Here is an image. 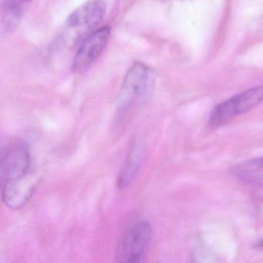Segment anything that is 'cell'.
Masks as SVG:
<instances>
[{"label": "cell", "mask_w": 263, "mask_h": 263, "mask_svg": "<svg viewBox=\"0 0 263 263\" xmlns=\"http://www.w3.org/2000/svg\"><path fill=\"white\" fill-rule=\"evenodd\" d=\"M153 70L142 63H135L126 74L118 98V115L125 118L142 107L152 98L155 89Z\"/></svg>", "instance_id": "1"}, {"label": "cell", "mask_w": 263, "mask_h": 263, "mask_svg": "<svg viewBox=\"0 0 263 263\" xmlns=\"http://www.w3.org/2000/svg\"><path fill=\"white\" fill-rule=\"evenodd\" d=\"M106 13L103 0H90L78 7L67 19L58 37L62 47H71L82 42L90 31L102 21Z\"/></svg>", "instance_id": "2"}, {"label": "cell", "mask_w": 263, "mask_h": 263, "mask_svg": "<svg viewBox=\"0 0 263 263\" xmlns=\"http://www.w3.org/2000/svg\"><path fill=\"white\" fill-rule=\"evenodd\" d=\"M152 229L148 221L132 224L117 245L115 258L118 262L138 263L144 261L151 240Z\"/></svg>", "instance_id": "3"}, {"label": "cell", "mask_w": 263, "mask_h": 263, "mask_svg": "<svg viewBox=\"0 0 263 263\" xmlns=\"http://www.w3.org/2000/svg\"><path fill=\"white\" fill-rule=\"evenodd\" d=\"M262 101L263 87L249 89L218 104L212 110L209 124L212 127H221L235 117L252 110Z\"/></svg>", "instance_id": "4"}, {"label": "cell", "mask_w": 263, "mask_h": 263, "mask_svg": "<svg viewBox=\"0 0 263 263\" xmlns=\"http://www.w3.org/2000/svg\"><path fill=\"white\" fill-rule=\"evenodd\" d=\"M31 173L29 145L24 140H13L2 152L1 182L16 181Z\"/></svg>", "instance_id": "5"}, {"label": "cell", "mask_w": 263, "mask_h": 263, "mask_svg": "<svg viewBox=\"0 0 263 263\" xmlns=\"http://www.w3.org/2000/svg\"><path fill=\"white\" fill-rule=\"evenodd\" d=\"M110 36V27L104 26L92 32L81 43L72 62L73 73L81 74L91 67L107 47Z\"/></svg>", "instance_id": "6"}, {"label": "cell", "mask_w": 263, "mask_h": 263, "mask_svg": "<svg viewBox=\"0 0 263 263\" xmlns=\"http://www.w3.org/2000/svg\"><path fill=\"white\" fill-rule=\"evenodd\" d=\"M38 184V177L32 172L16 181L4 183L2 184L3 201L9 209L18 210L30 201Z\"/></svg>", "instance_id": "7"}, {"label": "cell", "mask_w": 263, "mask_h": 263, "mask_svg": "<svg viewBox=\"0 0 263 263\" xmlns=\"http://www.w3.org/2000/svg\"><path fill=\"white\" fill-rule=\"evenodd\" d=\"M31 0H4L1 12L4 33H11L20 25Z\"/></svg>", "instance_id": "8"}, {"label": "cell", "mask_w": 263, "mask_h": 263, "mask_svg": "<svg viewBox=\"0 0 263 263\" xmlns=\"http://www.w3.org/2000/svg\"><path fill=\"white\" fill-rule=\"evenodd\" d=\"M232 173L242 182L263 186V158L239 163L232 167Z\"/></svg>", "instance_id": "9"}, {"label": "cell", "mask_w": 263, "mask_h": 263, "mask_svg": "<svg viewBox=\"0 0 263 263\" xmlns=\"http://www.w3.org/2000/svg\"><path fill=\"white\" fill-rule=\"evenodd\" d=\"M142 160V152L138 147H133L129 153L125 164L120 174L118 185L120 189L127 187L136 178Z\"/></svg>", "instance_id": "10"}]
</instances>
